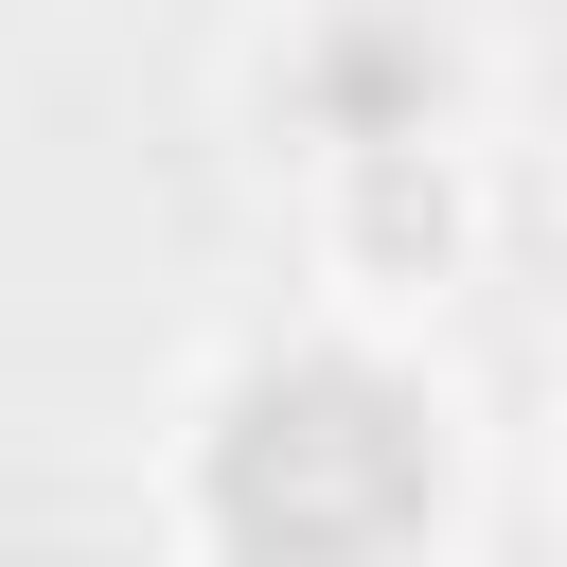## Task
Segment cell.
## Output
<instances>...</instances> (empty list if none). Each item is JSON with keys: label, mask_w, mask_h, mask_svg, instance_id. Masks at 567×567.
Here are the masks:
<instances>
[{"label": "cell", "mask_w": 567, "mask_h": 567, "mask_svg": "<svg viewBox=\"0 0 567 567\" xmlns=\"http://www.w3.org/2000/svg\"><path fill=\"white\" fill-rule=\"evenodd\" d=\"M372 230H390V248H443V177L390 159V177H372Z\"/></svg>", "instance_id": "obj_2"}, {"label": "cell", "mask_w": 567, "mask_h": 567, "mask_svg": "<svg viewBox=\"0 0 567 567\" xmlns=\"http://www.w3.org/2000/svg\"><path fill=\"white\" fill-rule=\"evenodd\" d=\"M213 532L230 567H390L425 532V408L354 354H284L213 425Z\"/></svg>", "instance_id": "obj_1"}]
</instances>
